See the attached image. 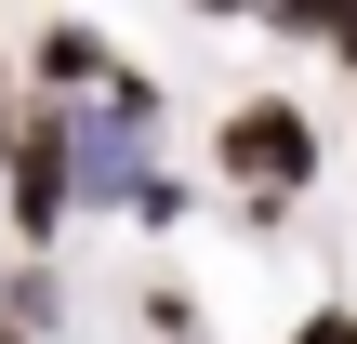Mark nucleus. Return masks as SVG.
Instances as JSON below:
<instances>
[{"label": "nucleus", "mask_w": 357, "mask_h": 344, "mask_svg": "<svg viewBox=\"0 0 357 344\" xmlns=\"http://www.w3.org/2000/svg\"><path fill=\"white\" fill-rule=\"evenodd\" d=\"M212 172L252 199V225H278V212L318 186V119H305L291 93H238V106L212 119Z\"/></svg>", "instance_id": "obj_1"}, {"label": "nucleus", "mask_w": 357, "mask_h": 344, "mask_svg": "<svg viewBox=\"0 0 357 344\" xmlns=\"http://www.w3.org/2000/svg\"><path fill=\"white\" fill-rule=\"evenodd\" d=\"M0 186H13V239L40 252L53 225H66V199H79V159H66V119L40 106V119H13V159H0Z\"/></svg>", "instance_id": "obj_2"}, {"label": "nucleus", "mask_w": 357, "mask_h": 344, "mask_svg": "<svg viewBox=\"0 0 357 344\" xmlns=\"http://www.w3.org/2000/svg\"><path fill=\"white\" fill-rule=\"evenodd\" d=\"M40 80H53V106H93L106 93V40L93 27H40Z\"/></svg>", "instance_id": "obj_3"}, {"label": "nucleus", "mask_w": 357, "mask_h": 344, "mask_svg": "<svg viewBox=\"0 0 357 344\" xmlns=\"http://www.w3.org/2000/svg\"><path fill=\"white\" fill-rule=\"evenodd\" d=\"M291 344H357V305H318V318H305Z\"/></svg>", "instance_id": "obj_4"}, {"label": "nucleus", "mask_w": 357, "mask_h": 344, "mask_svg": "<svg viewBox=\"0 0 357 344\" xmlns=\"http://www.w3.org/2000/svg\"><path fill=\"white\" fill-rule=\"evenodd\" d=\"M0 159H13V80H0Z\"/></svg>", "instance_id": "obj_5"}]
</instances>
